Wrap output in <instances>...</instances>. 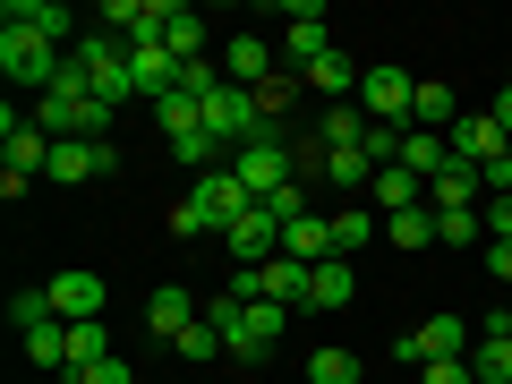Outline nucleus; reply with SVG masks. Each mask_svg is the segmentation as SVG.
<instances>
[{
	"label": "nucleus",
	"instance_id": "f257e3e1",
	"mask_svg": "<svg viewBox=\"0 0 512 384\" xmlns=\"http://www.w3.org/2000/svg\"><path fill=\"white\" fill-rule=\"evenodd\" d=\"M205 325L222 333V359L256 367V359H274V342L291 333V308L282 299H205Z\"/></svg>",
	"mask_w": 512,
	"mask_h": 384
},
{
	"label": "nucleus",
	"instance_id": "f03ea898",
	"mask_svg": "<svg viewBox=\"0 0 512 384\" xmlns=\"http://www.w3.org/2000/svg\"><path fill=\"white\" fill-rule=\"evenodd\" d=\"M35 128L52 137V146H77V137H111V103H94V86H86V69H60L52 77V94H35Z\"/></svg>",
	"mask_w": 512,
	"mask_h": 384
},
{
	"label": "nucleus",
	"instance_id": "7ed1b4c3",
	"mask_svg": "<svg viewBox=\"0 0 512 384\" xmlns=\"http://www.w3.org/2000/svg\"><path fill=\"white\" fill-rule=\"evenodd\" d=\"M69 69V52L60 43H43L35 26H0V77L18 94H52V77Z\"/></svg>",
	"mask_w": 512,
	"mask_h": 384
},
{
	"label": "nucleus",
	"instance_id": "20e7f679",
	"mask_svg": "<svg viewBox=\"0 0 512 384\" xmlns=\"http://www.w3.org/2000/svg\"><path fill=\"white\" fill-rule=\"evenodd\" d=\"M69 60L86 69L94 103H111V111H120L128 94H137V77H128V43H120V35H103V26H86V35L69 43Z\"/></svg>",
	"mask_w": 512,
	"mask_h": 384
},
{
	"label": "nucleus",
	"instance_id": "39448f33",
	"mask_svg": "<svg viewBox=\"0 0 512 384\" xmlns=\"http://www.w3.org/2000/svg\"><path fill=\"white\" fill-rule=\"evenodd\" d=\"M0 137H9V163H0V197H26L35 188V171H52V137L35 128V111H0Z\"/></svg>",
	"mask_w": 512,
	"mask_h": 384
},
{
	"label": "nucleus",
	"instance_id": "423d86ee",
	"mask_svg": "<svg viewBox=\"0 0 512 384\" xmlns=\"http://www.w3.org/2000/svg\"><path fill=\"white\" fill-rule=\"evenodd\" d=\"M231 171L248 180V197H256V205H274L282 188H299V163H291V146H282V128H265V137H248V146L231 154Z\"/></svg>",
	"mask_w": 512,
	"mask_h": 384
},
{
	"label": "nucleus",
	"instance_id": "0eeeda50",
	"mask_svg": "<svg viewBox=\"0 0 512 384\" xmlns=\"http://www.w3.org/2000/svg\"><path fill=\"white\" fill-rule=\"evenodd\" d=\"M444 146H453V163H470L478 180H487V171L504 163V128H495V111H461V120H453V137H444Z\"/></svg>",
	"mask_w": 512,
	"mask_h": 384
},
{
	"label": "nucleus",
	"instance_id": "6e6552de",
	"mask_svg": "<svg viewBox=\"0 0 512 384\" xmlns=\"http://www.w3.org/2000/svg\"><path fill=\"white\" fill-rule=\"evenodd\" d=\"M222 248H231L239 265H274V256H282V214H274V205H248V214L222 231Z\"/></svg>",
	"mask_w": 512,
	"mask_h": 384
},
{
	"label": "nucleus",
	"instance_id": "1a4fd4ad",
	"mask_svg": "<svg viewBox=\"0 0 512 384\" xmlns=\"http://www.w3.org/2000/svg\"><path fill=\"white\" fill-rule=\"evenodd\" d=\"M393 359H410V367H427V359H470V325H461V316H427L419 333L393 342Z\"/></svg>",
	"mask_w": 512,
	"mask_h": 384
},
{
	"label": "nucleus",
	"instance_id": "9d476101",
	"mask_svg": "<svg viewBox=\"0 0 512 384\" xmlns=\"http://www.w3.org/2000/svg\"><path fill=\"white\" fill-rule=\"evenodd\" d=\"M43 299H52V316H60V325H94V316H103V274L69 265V274H52V282H43Z\"/></svg>",
	"mask_w": 512,
	"mask_h": 384
},
{
	"label": "nucleus",
	"instance_id": "9b49d317",
	"mask_svg": "<svg viewBox=\"0 0 512 384\" xmlns=\"http://www.w3.org/2000/svg\"><path fill=\"white\" fill-rule=\"evenodd\" d=\"M410 94H419V77H402V69H367L359 77V111H367V120L410 128Z\"/></svg>",
	"mask_w": 512,
	"mask_h": 384
},
{
	"label": "nucleus",
	"instance_id": "f8f14e48",
	"mask_svg": "<svg viewBox=\"0 0 512 384\" xmlns=\"http://www.w3.org/2000/svg\"><path fill=\"white\" fill-rule=\"evenodd\" d=\"M111 171H120V154H111V137H77V146H52V171H43V180H111Z\"/></svg>",
	"mask_w": 512,
	"mask_h": 384
},
{
	"label": "nucleus",
	"instance_id": "ddd939ff",
	"mask_svg": "<svg viewBox=\"0 0 512 384\" xmlns=\"http://www.w3.org/2000/svg\"><path fill=\"white\" fill-rule=\"evenodd\" d=\"M188 197L205 205V222H214V231H231V222H239V214H248V205H256V197H248V180H239L231 163H222V171H205V180L188 188Z\"/></svg>",
	"mask_w": 512,
	"mask_h": 384
},
{
	"label": "nucleus",
	"instance_id": "4468645a",
	"mask_svg": "<svg viewBox=\"0 0 512 384\" xmlns=\"http://www.w3.org/2000/svg\"><path fill=\"white\" fill-rule=\"evenodd\" d=\"M197 316H205V299H197V291H180V282H163V291L146 299V333H154V342H180Z\"/></svg>",
	"mask_w": 512,
	"mask_h": 384
},
{
	"label": "nucleus",
	"instance_id": "2eb2a0df",
	"mask_svg": "<svg viewBox=\"0 0 512 384\" xmlns=\"http://www.w3.org/2000/svg\"><path fill=\"white\" fill-rule=\"evenodd\" d=\"M274 69H282V60H274V43H265V35H231V43H222V77H231V86L256 94Z\"/></svg>",
	"mask_w": 512,
	"mask_h": 384
},
{
	"label": "nucleus",
	"instance_id": "dca6fc26",
	"mask_svg": "<svg viewBox=\"0 0 512 384\" xmlns=\"http://www.w3.org/2000/svg\"><path fill=\"white\" fill-rule=\"evenodd\" d=\"M427 205H436V214H478V205H487V180H478L470 163H444L436 180H427Z\"/></svg>",
	"mask_w": 512,
	"mask_h": 384
},
{
	"label": "nucleus",
	"instance_id": "f3484780",
	"mask_svg": "<svg viewBox=\"0 0 512 384\" xmlns=\"http://www.w3.org/2000/svg\"><path fill=\"white\" fill-rule=\"evenodd\" d=\"M367 205L393 222V214H410V205H427V180H419V171H402V163H384L376 180H367Z\"/></svg>",
	"mask_w": 512,
	"mask_h": 384
},
{
	"label": "nucleus",
	"instance_id": "a211bd4d",
	"mask_svg": "<svg viewBox=\"0 0 512 384\" xmlns=\"http://www.w3.org/2000/svg\"><path fill=\"white\" fill-rule=\"evenodd\" d=\"M248 274H256V299L308 308V274H316V265H299V256H274V265H248Z\"/></svg>",
	"mask_w": 512,
	"mask_h": 384
},
{
	"label": "nucleus",
	"instance_id": "6ab92c4d",
	"mask_svg": "<svg viewBox=\"0 0 512 384\" xmlns=\"http://www.w3.org/2000/svg\"><path fill=\"white\" fill-rule=\"evenodd\" d=\"M0 26H35L43 43H77V18L60 9V0H9V9H0Z\"/></svg>",
	"mask_w": 512,
	"mask_h": 384
},
{
	"label": "nucleus",
	"instance_id": "aec40b11",
	"mask_svg": "<svg viewBox=\"0 0 512 384\" xmlns=\"http://www.w3.org/2000/svg\"><path fill=\"white\" fill-rule=\"evenodd\" d=\"M453 120H461V94L436 86V77H419V94H410V128H427V137H453Z\"/></svg>",
	"mask_w": 512,
	"mask_h": 384
},
{
	"label": "nucleus",
	"instance_id": "412c9836",
	"mask_svg": "<svg viewBox=\"0 0 512 384\" xmlns=\"http://www.w3.org/2000/svg\"><path fill=\"white\" fill-rule=\"evenodd\" d=\"M367 239H384V214H376L367 197H350L342 214H333V256H350V265H359V248H367Z\"/></svg>",
	"mask_w": 512,
	"mask_h": 384
},
{
	"label": "nucleus",
	"instance_id": "4be33fe9",
	"mask_svg": "<svg viewBox=\"0 0 512 384\" xmlns=\"http://www.w3.org/2000/svg\"><path fill=\"white\" fill-rule=\"evenodd\" d=\"M282 256L325 265V256H333V214H291V222H282Z\"/></svg>",
	"mask_w": 512,
	"mask_h": 384
},
{
	"label": "nucleus",
	"instance_id": "5701e85b",
	"mask_svg": "<svg viewBox=\"0 0 512 384\" xmlns=\"http://www.w3.org/2000/svg\"><path fill=\"white\" fill-rule=\"evenodd\" d=\"M350 299H359V265L350 256H325L308 274V308H350Z\"/></svg>",
	"mask_w": 512,
	"mask_h": 384
},
{
	"label": "nucleus",
	"instance_id": "b1692460",
	"mask_svg": "<svg viewBox=\"0 0 512 384\" xmlns=\"http://www.w3.org/2000/svg\"><path fill=\"white\" fill-rule=\"evenodd\" d=\"M325 52H333L325 9H316V0H299V9H291V69H308V60H325Z\"/></svg>",
	"mask_w": 512,
	"mask_h": 384
},
{
	"label": "nucleus",
	"instance_id": "393cba45",
	"mask_svg": "<svg viewBox=\"0 0 512 384\" xmlns=\"http://www.w3.org/2000/svg\"><path fill=\"white\" fill-rule=\"evenodd\" d=\"M163 43H171V60H205V18L171 0V9H163Z\"/></svg>",
	"mask_w": 512,
	"mask_h": 384
},
{
	"label": "nucleus",
	"instance_id": "a878e982",
	"mask_svg": "<svg viewBox=\"0 0 512 384\" xmlns=\"http://www.w3.org/2000/svg\"><path fill=\"white\" fill-rule=\"evenodd\" d=\"M299 86H308V94H350V86H359V60H350V52H325V60L299 69Z\"/></svg>",
	"mask_w": 512,
	"mask_h": 384
},
{
	"label": "nucleus",
	"instance_id": "bb28decb",
	"mask_svg": "<svg viewBox=\"0 0 512 384\" xmlns=\"http://www.w3.org/2000/svg\"><path fill=\"white\" fill-rule=\"evenodd\" d=\"M470 376L478 384H512V333H478L470 342Z\"/></svg>",
	"mask_w": 512,
	"mask_h": 384
},
{
	"label": "nucleus",
	"instance_id": "cd10ccee",
	"mask_svg": "<svg viewBox=\"0 0 512 384\" xmlns=\"http://www.w3.org/2000/svg\"><path fill=\"white\" fill-rule=\"evenodd\" d=\"M299 94H308V86H299V69H274L265 86H256V120H265V128H282V111H291Z\"/></svg>",
	"mask_w": 512,
	"mask_h": 384
},
{
	"label": "nucleus",
	"instance_id": "c85d7f7f",
	"mask_svg": "<svg viewBox=\"0 0 512 384\" xmlns=\"http://www.w3.org/2000/svg\"><path fill=\"white\" fill-rule=\"evenodd\" d=\"M444 163H453V146H444V137H427V128H410V137H402V171H419V180H436Z\"/></svg>",
	"mask_w": 512,
	"mask_h": 384
},
{
	"label": "nucleus",
	"instance_id": "c756f323",
	"mask_svg": "<svg viewBox=\"0 0 512 384\" xmlns=\"http://www.w3.org/2000/svg\"><path fill=\"white\" fill-rule=\"evenodd\" d=\"M316 180H333V188H350V197H359V188L376 180V163H367L359 146H333V154H325V171H316Z\"/></svg>",
	"mask_w": 512,
	"mask_h": 384
},
{
	"label": "nucleus",
	"instance_id": "7c9ffc66",
	"mask_svg": "<svg viewBox=\"0 0 512 384\" xmlns=\"http://www.w3.org/2000/svg\"><path fill=\"white\" fill-rule=\"evenodd\" d=\"M308 384H359V350H342V342H325L308 359Z\"/></svg>",
	"mask_w": 512,
	"mask_h": 384
},
{
	"label": "nucleus",
	"instance_id": "2f4dec72",
	"mask_svg": "<svg viewBox=\"0 0 512 384\" xmlns=\"http://www.w3.org/2000/svg\"><path fill=\"white\" fill-rule=\"evenodd\" d=\"M103 359H111L103 316H94V325H69V376H77V367H103Z\"/></svg>",
	"mask_w": 512,
	"mask_h": 384
},
{
	"label": "nucleus",
	"instance_id": "473e14b6",
	"mask_svg": "<svg viewBox=\"0 0 512 384\" xmlns=\"http://www.w3.org/2000/svg\"><path fill=\"white\" fill-rule=\"evenodd\" d=\"M384 239H393V248H427V239H436V205H410V214H393V222H384Z\"/></svg>",
	"mask_w": 512,
	"mask_h": 384
},
{
	"label": "nucleus",
	"instance_id": "72a5a7b5",
	"mask_svg": "<svg viewBox=\"0 0 512 384\" xmlns=\"http://www.w3.org/2000/svg\"><path fill=\"white\" fill-rule=\"evenodd\" d=\"M316 137H325V154H333V146H367V111L333 103V111H325V128H316Z\"/></svg>",
	"mask_w": 512,
	"mask_h": 384
},
{
	"label": "nucleus",
	"instance_id": "f704fd0d",
	"mask_svg": "<svg viewBox=\"0 0 512 384\" xmlns=\"http://www.w3.org/2000/svg\"><path fill=\"white\" fill-rule=\"evenodd\" d=\"M171 350L205 367V359H222V333H214V325H205V316H197V325H188V333H180V342H171Z\"/></svg>",
	"mask_w": 512,
	"mask_h": 384
},
{
	"label": "nucleus",
	"instance_id": "c9c22d12",
	"mask_svg": "<svg viewBox=\"0 0 512 384\" xmlns=\"http://www.w3.org/2000/svg\"><path fill=\"white\" fill-rule=\"evenodd\" d=\"M205 231H214V222H205V205H197V197L171 205V239H205Z\"/></svg>",
	"mask_w": 512,
	"mask_h": 384
},
{
	"label": "nucleus",
	"instance_id": "e433bc0d",
	"mask_svg": "<svg viewBox=\"0 0 512 384\" xmlns=\"http://www.w3.org/2000/svg\"><path fill=\"white\" fill-rule=\"evenodd\" d=\"M43 316H52V299H43V291H18V299H9V325H18V333H35Z\"/></svg>",
	"mask_w": 512,
	"mask_h": 384
},
{
	"label": "nucleus",
	"instance_id": "4c0bfd02",
	"mask_svg": "<svg viewBox=\"0 0 512 384\" xmlns=\"http://www.w3.org/2000/svg\"><path fill=\"white\" fill-rule=\"evenodd\" d=\"M419 384H478V376H470V359H427Z\"/></svg>",
	"mask_w": 512,
	"mask_h": 384
},
{
	"label": "nucleus",
	"instance_id": "58836bf2",
	"mask_svg": "<svg viewBox=\"0 0 512 384\" xmlns=\"http://www.w3.org/2000/svg\"><path fill=\"white\" fill-rule=\"evenodd\" d=\"M487 274L504 282V299H512V239H487Z\"/></svg>",
	"mask_w": 512,
	"mask_h": 384
},
{
	"label": "nucleus",
	"instance_id": "ea45409f",
	"mask_svg": "<svg viewBox=\"0 0 512 384\" xmlns=\"http://www.w3.org/2000/svg\"><path fill=\"white\" fill-rule=\"evenodd\" d=\"M69 384H137V376H128V367L120 359H103V367H77V376Z\"/></svg>",
	"mask_w": 512,
	"mask_h": 384
},
{
	"label": "nucleus",
	"instance_id": "a19ab883",
	"mask_svg": "<svg viewBox=\"0 0 512 384\" xmlns=\"http://www.w3.org/2000/svg\"><path fill=\"white\" fill-rule=\"evenodd\" d=\"M487 239H512V197H487Z\"/></svg>",
	"mask_w": 512,
	"mask_h": 384
},
{
	"label": "nucleus",
	"instance_id": "79ce46f5",
	"mask_svg": "<svg viewBox=\"0 0 512 384\" xmlns=\"http://www.w3.org/2000/svg\"><path fill=\"white\" fill-rule=\"evenodd\" d=\"M495 128H504V137H512V86L495 94Z\"/></svg>",
	"mask_w": 512,
	"mask_h": 384
},
{
	"label": "nucleus",
	"instance_id": "37998d69",
	"mask_svg": "<svg viewBox=\"0 0 512 384\" xmlns=\"http://www.w3.org/2000/svg\"><path fill=\"white\" fill-rule=\"evenodd\" d=\"M504 325H512V299H504Z\"/></svg>",
	"mask_w": 512,
	"mask_h": 384
}]
</instances>
